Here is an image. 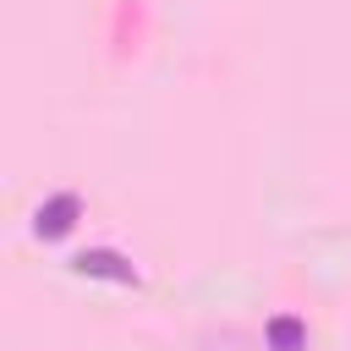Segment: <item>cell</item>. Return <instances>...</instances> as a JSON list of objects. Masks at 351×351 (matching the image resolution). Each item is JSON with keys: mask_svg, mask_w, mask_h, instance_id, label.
Listing matches in <instances>:
<instances>
[{"mask_svg": "<svg viewBox=\"0 0 351 351\" xmlns=\"http://www.w3.org/2000/svg\"><path fill=\"white\" fill-rule=\"evenodd\" d=\"M263 351H307V324L302 318H269L263 324Z\"/></svg>", "mask_w": 351, "mask_h": 351, "instance_id": "3957f363", "label": "cell"}, {"mask_svg": "<svg viewBox=\"0 0 351 351\" xmlns=\"http://www.w3.org/2000/svg\"><path fill=\"white\" fill-rule=\"evenodd\" d=\"M77 214H82V197L77 192H55V197H44L33 208V236L38 241H60V236H71Z\"/></svg>", "mask_w": 351, "mask_h": 351, "instance_id": "6da1fadb", "label": "cell"}, {"mask_svg": "<svg viewBox=\"0 0 351 351\" xmlns=\"http://www.w3.org/2000/svg\"><path fill=\"white\" fill-rule=\"evenodd\" d=\"M71 269H77V274H93V280H121V285H137V269H132L121 252H110V247L77 252V258H71Z\"/></svg>", "mask_w": 351, "mask_h": 351, "instance_id": "7a4b0ae2", "label": "cell"}]
</instances>
